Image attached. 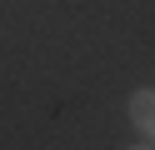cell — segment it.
Wrapping results in <instances>:
<instances>
[{
  "mask_svg": "<svg viewBox=\"0 0 155 150\" xmlns=\"http://www.w3.org/2000/svg\"><path fill=\"white\" fill-rule=\"evenodd\" d=\"M130 125L155 145V90H150V85H140V90L130 95Z\"/></svg>",
  "mask_w": 155,
  "mask_h": 150,
  "instance_id": "cell-1",
  "label": "cell"
},
{
  "mask_svg": "<svg viewBox=\"0 0 155 150\" xmlns=\"http://www.w3.org/2000/svg\"><path fill=\"white\" fill-rule=\"evenodd\" d=\"M130 150H155V145H150V140H140V145H130Z\"/></svg>",
  "mask_w": 155,
  "mask_h": 150,
  "instance_id": "cell-2",
  "label": "cell"
}]
</instances>
